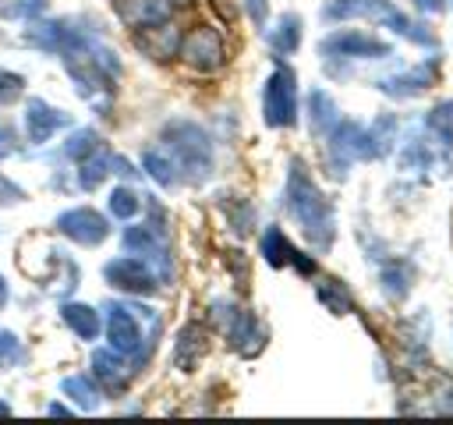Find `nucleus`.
<instances>
[{
	"label": "nucleus",
	"instance_id": "36",
	"mask_svg": "<svg viewBox=\"0 0 453 425\" xmlns=\"http://www.w3.org/2000/svg\"><path fill=\"white\" fill-rule=\"evenodd\" d=\"M244 7L251 14L255 28H265V21H269V0H244Z\"/></svg>",
	"mask_w": 453,
	"mask_h": 425
},
{
	"label": "nucleus",
	"instance_id": "32",
	"mask_svg": "<svg viewBox=\"0 0 453 425\" xmlns=\"http://www.w3.org/2000/svg\"><path fill=\"white\" fill-rule=\"evenodd\" d=\"M138 209H142V202H138V195H134L131 188H113V191H110V212H113L117 220H131Z\"/></svg>",
	"mask_w": 453,
	"mask_h": 425
},
{
	"label": "nucleus",
	"instance_id": "15",
	"mask_svg": "<svg viewBox=\"0 0 453 425\" xmlns=\"http://www.w3.org/2000/svg\"><path fill=\"white\" fill-rule=\"evenodd\" d=\"M432 81H435V60H428V67L418 64V67H411V71L386 74V78H379L375 85H379V92H386V96H393V99H411V96L425 92Z\"/></svg>",
	"mask_w": 453,
	"mask_h": 425
},
{
	"label": "nucleus",
	"instance_id": "12",
	"mask_svg": "<svg viewBox=\"0 0 453 425\" xmlns=\"http://www.w3.org/2000/svg\"><path fill=\"white\" fill-rule=\"evenodd\" d=\"M57 230H60L64 237H71V241L92 248V244H103V241H106L110 223H106L103 212H96V209H88V205H78V209H67V212L57 216Z\"/></svg>",
	"mask_w": 453,
	"mask_h": 425
},
{
	"label": "nucleus",
	"instance_id": "13",
	"mask_svg": "<svg viewBox=\"0 0 453 425\" xmlns=\"http://www.w3.org/2000/svg\"><path fill=\"white\" fill-rule=\"evenodd\" d=\"M71 124V113L64 110H53L46 99H28L25 103V131H28V142L32 145H42L53 138V131L67 128Z\"/></svg>",
	"mask_w": 453,
	"mask_h": 425
},
{
	"label": "nucleus",
	"instance_id": "33",
	"mask_svg": "<svg viewBox=\"0 0 453 425\" xmlns=\"http://www.w3.org/2000/svg\"><path fill=\"white\" fill-rule=\"evenodd\" d=\"M25 361V347L11 329H0V368H14Z\"/></svg>",
	"mask_w": 453,
	"mask_h": 425
},
{
	"label": "nucleus",
	"instance_id": "31",
	"mask_svg": "<svg viewBox=\"0 0 453 425\" xmlns=\"http://www.w3.org/2000/svg\"><path fill=\"white\" fill-rule=\"evenodd\" d=\"M96 149H99V135H96L92 128H78V131L64 142V156H67V159H78V163H81L85 156H92Z\"/></svg>",
	"mask_w": 453,
	"mask_h": 425
},
{
	"label": "nucleus",
	"instance_id": "18",
	"mask_svg": "<svg viewBox=\"0 0 453 425\" xmlns=\"http://www.w3.org/2000/svg\"><path fill=\"white\" fill-rule=\"evenodd\" d=\"M92 375L110 390V393H120L127 386V375L131 368L124 365V354L120 351H92Z\"/></svg>",
	"mask_w": 453,
	"mask_h": 425
},
{
	"label": "nucleus",
	"instance_id": "45",
	"mask_svg": "<svg viewBox=\"0 0 453 425\" xmlns=\"http://www.w3.org/2000/svg\"><path fill=\"white\" fill-rule=\"evenodd\" d=\"M0 414H4V418L11 414V404H7V400H0Z\"/></svg>",
	"mask_w": 453,
	"mask_h": 425
},
{
	"label": "nucleus",
	"instance_id": "25",
	"mask_svg": "<svg viewBox=\"0 0 453 425\" xmlns=\"http://www.w3.org/2000/svg\"><path fill=\"white\" fill-rule=\"evenodd\" d=\"M60 319L74 329V336L81 340H96L99 336V312L92 305H81V301H67L60 305Z\"/></svg>",
	"mask_w": 453,
	"mask_h": 425
},
{
	"label": "nucleus",
	"instance_id": "39",
	"mask_svg": "<svg viewBox=\"0 0 453 425\" xmlns=\"http://www.w3.org/2000/svg\"><path fill=\"white\" fill-rule=\"evenodd\" d=\"M110 170H113V174H120V177H134V174H138L124 156H110Z\"/></svg>",
	"mask_w": 453,
	"mask_h": 425
},
{
	"label": "nucleus",
	"instance_id": "17",
	"mask_svg": "<svg viewBox=\"0 0 453 425\" xmlns=\"http://www.w3.org/2000/svg\"><path fill=\"white\" fill-rule=\"evenodd\" d=\"M262 255H265V262L276 266V269H280V266H297L301 273H311V269H315V262H308V259L283 237L280 227H269V230L262 234Z\"/></svg>",
	"mask_w": 453,
	"mask_h": 425
},
{
	"label": "nucleus",
	"instance_id": "27",
	"mask_svg": "<svg viewBox=\"0 0 453 425\" xmlns=\"http://www.w3.org/2000/svg\"><path fill=\"white\" fill-rule=\"evenodd\" d=\"M265 39H269V46H273L276 53H294V50L301 46V18H297V14H283V18L265 32Z\"/></svg>",
	"mask_w": 453,
	"mask_h": 425
},
{
	"label": "nucleus",
	"instance_id": "35",
	"mask_svg": "<svg viewBox=\"0 0 453 425\" xmlns=\"http://www.w3.org/2000/svg\"><path fill=\"white\" fill-rule=\"evenodd\" d=\"M21 96V78L18 74H7V71H0V99H18Z\"/></svg>",
	"mask_w": 453,
	"mask_h": 425
},
{
	"label": "nucleus",
	"instance_id": "24",
	"mask_svg": "<svg viewBox=\"0 0 453 425\" xmlns=\"http://www.w3.org/2000/svg\"><path fill=\"white\" fill-rule=\"evenodd\" d=\"M379 280H382L386 298L403 301V298L411 294V283H414V266H411L407 259H393V262H386V266H382Z\"/></svg>",
	"mask_w": 453,
	"mask_h": 425
},
{
	"label": "nucleus",
	"instance_id": "9",
	"mask_svg": "<svg viewBox=\"0 0 453 425\" xmlns=\"http://www.w3.org/2000/svg\"><path fill=\"white\" fill-rule=\"evenodd\" d=\"M124 248L131 251V255H138V259H145L149 262V269L156 273V280L159 283H166L170 276H173V266H170V251H166V244H163V234L156 230V227H127L124 230Z\"/></svg>",
	"mask_w": 453,
	"mask_h": 425
},
{
	"label": "nucleus",
	"instance_id": "8",
	"mask_svg": "<svg viewBox=\"0 0 453 425\" xmlns=\"http://www.w3.org/2000/svg\"><path fill=\"white\" fill-rule=\"evenodd\" d=\"M177 53H180V60H184L188 67H195V71H202V74L219 71L223 60H226L223 39H219V32L209 28V25H195L188 35H180V50H177Z\"/></svg>",
	"mask_w": 453,
	"mask_h": 425
},
{
	"label": "nucleus",
	"instance_id": "43",
	"mask_svg": "<svg viewBox=\"0 0 453 425\" xmlns=\"http://www.w3.org/2000/svg\"><path fill=\"white\" fill-rule=\"evenodd\" d=\"M421 11H442V0H418Z\"/></svg>",
	"mask_w": 453,
	"mask_h": 425
},
{
	"label": "nucleus",
	"instance_id": "22",
	"mask_svg": "<svg viewBox=\"0 0 453 425\" xmlns=\"http://www.w3.org/2000/svg\"><path fill=\"white\" fill-rule=\"evenodd\" d=\"M202 354H205V329H202L198 322H188V326L177 333L173 361H177V368H184V372H195V365L202 361Z\"/></svg>",
	"mask_w": 453,
	"mask_h": 425
},
{
	"label": "nucleus",
	"instance_id": "19",
	"mask_svg": "<svg viewBox=\"0 0 453 425\" xmlns=\"http://www.w3.org/2000/svg\"><path fill=\"white\" fill-rule=\"evenodd\" d=\"M78 35H81V32H74V28L64 25V21H35V18H32V25H28V32H25V39H28L32 46L53 50V53H60L64 46H71Z\"/></svg>",
	"mask_w": 453,
	"mask_h": 425
},
{
	"label": "nucleus",
	"instance_id": "10",
	"mask_svg": "<svg viewBox=\"0 0 453 425\" xmlns=\"http://www.w3.org/2000/svg\"><path fill=\"white\" fill-rule=\"evenodd\" d=\"M322 57H354V60H386L393 53L389 42L365 35V32H333L319 42Z\"/></svg>",
	"mask_w": 453,
	"mask_h": 425
},
{
	"label": "nucleus",
	"instance_id": "38",
	"mask_svg": "<svg viewBox=\"0 0 453 425\" xmlns=\"http://www.w3.org/2000/svg\"><path fill=\"white\" fill-rule=\"evenodd\" d=\"M18 198H21V188L0 174V202H18Z\"/></svg>",
	"mask_w": 453,
	"mask_h": 425
},
{
	"label": "nucleus",
	"instance_id": "44",
	"mask_svg": "<svg viewBox=\"0 0 453 425\" xmlns=\"http://www.w3.org/2000/svg\"><path fill=\"white\" fill-rule=\"evenodd\" d=\"M4 305H7V283L0 280V308H4Z\"/></svg>",
	"mask_w": 453,
	"mask_h": 425
},
{
	"label": "nucleus",
	"instance_id": "14",
	"mask_svg": "<svg viewBox=\"0 0 453 425\" xmlns=\"http://www.w3.org/2000/svg\"><path fill=\"white\" fill-rule=\"evenodd\" d=\"M134 46L152 57V60H173L177 50H180V28L170 25V21H159V25H149V28H134Z\"/></svg>",
	"mask_w": 453,
	"mask_h": 425
},
{
	"label": "nucleus",
	"instance_id": "23",
	"mask_svg": "<svg viewBox=\"0 0 453 425\" xmlns=\"http://www.w3.org/2000/svg\"><path fill=\"white\" fill-rule=\"evenodd\" d=\"M336 120H340V110H336L333 96L326 89H311L308 92V128H311V135L326 138Z\"/></svg>",
	"mask_w": 453,
	"mask_h": 425
},
{
	"label": "nucleus",
	"instance_id": "16",
	"mask_svg": "<svg viewBox=\"0 0 453 425\" xmlns=\"http://www.w3.org/2000/svg\"><path fill=\"white\" fill-rule=\"evenodd\" d=\"M117 18L127 28H149L170 21V0H117Z\"/></svg>",
	"mask_w": 453,
	"mask_h": 425
},
{
	"label": "nucleus",
	"instance_id": "5",
	"mask_svg": "<svg viewBox=\"0 0 453 425\" xmlns=\"http://www.w3.org/2000/svg\"><path fill=\"white\" fill-rule=\"evenodd\" d=\"M212 319L223 326V333H226V340H230V347L237 351V354H244V358H255L258 351H262V344H265V333H262V326H258V319L251 315V312H244V308H237L234 301H212Z\"/></svg>",
	"mask_w": 453,
	"mask_h": 425
},
{
	"label": "nucleus",
	"instance_id": "30",
	"mask_svg": "<svg viewBox=\"0 0 453 425\" xmlns=\"http://www.w3.org/2000/svg\"><path fill=\"white\" fill-rule=\"evenodd\" d=\"M315 294H319V301H322L333 315H347V312L354 308V301H350V294H347V287H343L340 280H322V283L315 287Z\"/></svg>",
	"mask_w": 453,
	"mask_h": 425
},
{
	"label": "nucleus",
	"instance_id": "26",
	"mask_svg": "<svg viewBox=\"0 0 453 425\" xmlns=\"http://www.w3.org/2000/svg\"><path fill=\"white\" fill-rule=\"evenodd\" d=\"M425 131H428L442 149H453V99H442V103H435V106L425 113Z\"/></svg>",
	"mask_w": 453,
	"mask_h": 425
},
{
	"label": "nucleus",
	"instance_id": "2",
	"mask_svg": "<svg viewBox=\"0 0 453 425\" xmlns=\"http://www.w3.org/2000/svg\"><path fill=\"white\" fill-rule=\"evenodd\" d=\"M322 18L326 21H350V18H368V21H379L382 28L403 35V39H414V42H425V46H435V35L421 25H414L393 0H329L322 7Z\"/></svg>",
	"mask_w": 453,
	"mask_h": 425
},
{
	"label": "nucleus",
	"instance_id": "7",
	"mask_svg": "<svg viewBox=\"0 0 453 425\" xmlns=\"http://www.w3.org/2000/svg\"><path fill=\"white\" fill-rule=\"evenodd\" d=\"M106 340L113 351H120L124 358H131L134 365H142L149 354H152V344H142V329H138V319H134V308L127 305H110L106 308Z\"/></svg>",
	"mask_w": 453,
	"mask_h": 425
},
{
	"label": "nucleus",
	"instance_id": "28",
	"mask_svg": "<svg viewBox=\"0 0 453 425\" xmlns=\"http://www.w3.org/2000/svg\"><path fill=\"white\" fill-rule=\"evenodd\" d=\"M110 174V152L106 149H96L92 156H85L78 163V188L81 191H96Z\"/></svg>",
	"mask_w": 453,
	"mask_h": 425
},
{
	"label": "nucleus",
	"instance_id": "11",
	"mask_svg": "<svg viewBox=\"0 0 453 425\" xmlns=\"http://www.w3.org/2000/svg\"><path fill=\"white\" fill-rule=\"evenodd\" d=\"M103 276H106L110 287H117V290H124V294H152V290L159 287L156 273H152L149 262L138 259V255H120V259L106 262V266H103Z\"/></svg>",
	"mask_w": 453,
	"mask_h": 425
},
{
	"label": "nucleus",
	"instance_id": "42",
	"mask_svg": "<svg viewBox=\"0 0 453 425\" xmlns=\"http://www.w3.org/2000/svg\"><path fill=\"white\" fill-rule=\"evenodd\" d=\"M50 414H53V418H67L71 407H64V404H50Z\"/></svg>",
	"mask_w": 453,
	"mask_h": 425
},
{
	"label": "nucleus",
	"instance_id": "1",
	"mask_svg": "<svg viewBox=\"0 0 453 425\" xmlns=\"http://www.w3.org/2000/svg\"><path fill=\"white\" fill-rule=\"evenodd\" d=\"M287 212L301 227V234L308 237L311 248L329 251V244L336 237V212L301 159H290V170H287Z\"/></svg>",
	"mask_w": 453,
	"mask_h": 425
},
{
	"label": "nucleus",
	"instance_id": "46",
	"mask_svg": "<svg viewBox=\"0 0 453 425\" xmlns=\"http://www.w3.org/2000/svg\"><path fill=\"white\" fill-rule=\"evenodd\" d=\"M170 4H191V0H170Z\"/></svg>",
	"mask_w": 453,
	"mask_h": 425
},
{
	"label": "nucleus",
	"instance_id": "20",
	"mask_svg": "<svg viewBox=\"0 0 453 425\" xmlns=\"http://www.w3.org/2000/svg\"><path fill=\"white\" fill-rule=\"evenodd\" d=\"M142 166H145V174H149L159 188H173V184L180 181V166H177V159H173V152H170L166 142H163V145H149V149L142 152Z\"/></svg>",
	"mask_w": 453,
	"mask_h": 425
},
{
	"label": "nucleus",
	"instance_id": "6",
	"mask_svg": "<svg viewBox=\"0 0 453 425\" xmlns=\"http://www.w3.org/2000/svg\"><path fill=\"white\" fill-rule=\"evenodd\" d=\"M326 156H329V174L333 177H347V166L354 159H368L365 149V128L357 120H336L326 135Z\"/></svg>",
	"mask_w": 453,
	"mask_h": 425
},
{
	"label": "nucleus",
	"instance_id": "41",
	"mask_svg": "<svg viewBox=\"0 0 453 425\" xmlns=\"http://www.w3.org/2000/svg\"><path fill=\"white\" fill-rule=\"evenodd\" d=\"M212 7H216V14H219L223 21H234V18H237V7H234L230 0H212Z\"/></svg>",
	"mask_w": 453,
	"mask_h": 425
},
{
	"label": "nucleus",
	"instance_id": "3",
	"mask_svg": "<svg viewBox=\"0 0 453 425\" xmlns=\"http://www.w3.org/2000/svg\"><path fill=\"white\" fill-rule=\"evenodd\" d=\"M163 142L170 145L177 166H180V177L202 184L209 181L212 174V142L205 135V128H198L195 120H170L163 128Z\"/></svg>",
	"mask_w": 453,
	"mask_h": 425
},
{
	"label": "nucleus",
	"instance_id": "40",
	"mask_svg": "<svg viewBox=\"0 0 453 425\" xmlns=\"http://www.w3.org/2000/svg\"><path fill=\"white\" fill-rule=\"evenodd\" d=\"M11 152H14V135H11L7 124H0V159L11 156Z\"/></svg>",
	"mask_w": 453,
	"mask_h": 425
},
{
	"label": "nucleus",
	"instance_id": "34",
	"mask_svg": "<svg viewBox=\"0 0 453 425\" xmlns=\"http://www.w3.org/2000/svg\"><path fill=\"white\" fill-rule=\"evenodd\" d=\"M432 407H435L439 414H453V379H439V382H435V400H432Z\"/></svg>",
	"mask_w": 453,
	"mask_h": 425
},
{
	"label": "nucleus",
	"instance_id": "21",
	"mask_svg": "<svg viewBox=\"0 0 453 425\" xmlns=\"http://www.w3.org/2000/svg\"><path fill=\"white\" fill-rule=\"evenodd\" d=\"M396 113H379L368 128H365V149H368V159H382L393 152L396 145Z\"/></svg>",
	"mask_w": 453,
	"mask_h": 425
},
{
	"label": "nucleus",
	"instance_id": "37",
	"mask_svg": "<svg viewBox=\"0 0 453 425\" xmlns=\"http://www.w3.org/2000/svg\"><path fill=\"white\" fill-rule=\"evenodd\" d=\"M42 7H46V0H14L7 11H11V14H21V18H35Z\"/></svg>",
	"mask_w": 453,
	"mask_h": 425
},
{
	"label": "nucleus",
	"instance_id": "29",
	"mask_svg": "<svg viewBox=\"0 0 453 425\" xmlns=\"http://www.w3.org/2000/svg\"><path fill=\"white\" fill-rule=\"evenodd\" d=\"M60 390H64V397H71L81 411H96V407H99V390H96L92 379H85V375H67V379L60 382Z\"/></svg>",
	"mask_w": 453,
	"mask_h": 425
},
{
	"label": "nucleus",
	"instance_id": "4",
	"mask_svg": "<svg viewBox=\"0 0 453 425\" xmlns=\"http://www.w3.org/2000/svg\"><path fill=\"white\" fill-rule=\"evenodd\" d=\"M262 117L269 128H290L297 120V78L287 64H276L262 89Z\"/></svg>",
	"mask_w": 453,
	"mask_h": 425
}]
</instances>
